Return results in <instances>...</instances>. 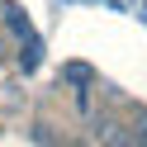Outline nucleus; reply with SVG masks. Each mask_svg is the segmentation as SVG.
I'll return each instance as SVG.
<instances>
[{"label":"nucleus","instance_id":"obj_1","mask_svg":"<svg viewBox=\"0 0 147 147\" xmlns=\"http://www.w3.org/2000/svg\"><path fill=\"white\" fill-rule=\"evenodd\" d=\"M5 52H10V38H5V33H0V57H5Z\"/></svg>","mask_w":147,"mask_h":147}]
</instances>
